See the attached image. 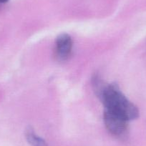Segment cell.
<instances>
[{
	"instance_id": "cell-1",
	"label": "cell",
	"mask_w": 146,
	"mask_h": 146,
	"mask_svg": "<svg viewBox=\"0 0 146 146\" xmlns=\"http://www.w3.org/2000/svg\"><path fill=\"white\" fill-rule=\"evenodd\" d=\"M100 99L106 110L119 115L127 121L138 117L137 107L124 96L115 84L107 85Z\"/></svg>"
},
{
	"instance_id": "cell-4",
	"label": "cell",
	"mask_w": 146,
	"mask_h": 146,
	"mask_svg": "<svg viewBox=\"0 0 146 146\" xmlns=\"http://www.w3.org/2000/svg\"><path fill=\"white\" fill-rule=\"evenodd\" d=\"M27 140L32 146H49L44 140L35 134V131L31 127H28L25 131Z\"/></svg>"
},
{
	"instance_id": "cell-3",
	"label": "cell",
	"mask_w": 146,
	"mask_h": 146,
	"mask_svg": "<svg viewBox=\"0 0 146 146\" xmlns=\"http://www.w3.org/2000/svg\"><path fill=\"white\" fill-rule=\"evenodd\" d=\"M56 57L59 60H65L70 57L72 48V40L67 34H61L56 39Z\"/></svg>"
},
{
	"instance_id": "cell-2",
	"label": "cell",
	"mask_w": 146,
	"mask_h": 146,
	"mask_svg": "<svg viewBox=\"0 0 146 146\" xmlns=\"http://www.w3.org/2000/svg\"><path fill=\"white\" fill-rule=\"evenodd\" d=\"M104 122L108 131L116 136L125 134L127 128V120L108 110L104 113Z\"/></svg>"
},
{
	"instance_id": "cell-5",
	"label": "cell",
	"mask_w": 146,
	"mask_h": 146,
	"mask_svg": "<svg viewBox=\"0 0 146 146\" xmlns=\"http://www.w3.org/2000/svg\"><path fill=\"white\" fill-rule=\"evenodd\" d=\"M9 0H0V3H6Z\"/></svg>"
}]
</instances>
